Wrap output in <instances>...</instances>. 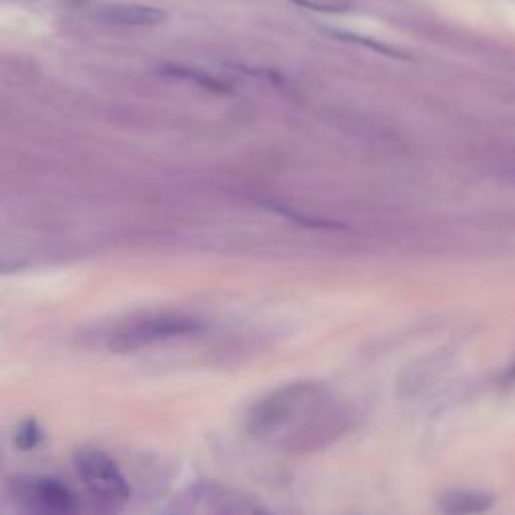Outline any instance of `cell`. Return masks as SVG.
<instances>
[{
	"mask_svg": "<svg viewBox=\"0 0 515 515\" xmlns=\"http://www.w3.org/2000/svg\"><path fill=\"white\" fill-rule=\"evenodd\" d=\"M324 391L315 383H293L266 394L252 407L246 429L256 439H274L276 435L286 437L290 425H300L294 443L300 435L302 417H308L323 409ZM293 443V447H294Z\"/></svg>",
	"mask_w": 515,
	"mask_h": 515,
	"instance_id": "1",
	"label": "cell"
},
{
	"mask_svg": "<svg viewBox=\"0 0 515 515\" xmlns=\"http://www.w3.org/2000/svg\"><path fill=\"white\" fill-rule=\"evenodd\" d=\"M74 473L87 494L105 510H121L129 502L131 489L113 457L97 447H81L73 455Z\"/></svg>",
	"mask_w": 515,
	"mask_h": 515,
	"instance_id": "2",
	"label": "cell"
},
{
	"mask_svg": "<svg viewBox=\"0 0 515 515\" xmlns=\"http://www.w3.org/2000/svg\"><path fill=\"white\" fill-rule=\"evenodd\" d=\"M199 331L201 323L198 318L183 315L152 316L125 326L111 342V348L119 350V353H127V350H137L160 345V342L191 337V334H198Z\"/></svg>",
	"mask_w": 515,
	"mask_h": 515,
	"instance_id": "3",
	"label": "cell"
},
{
	"mask_svg": "<svg viewBox=\"0 0 515 515\" xmlns=\"http://www.w3.org/2000/svg\"><path fill=\"white\" fill-rule=\"evenodd\" d=\"M17 495L28 510L41 513H71L77 507L73 491L51 477H33L19 481Z\"/></svg>",
	"mask_w": 515,
	"mask_h": 515,
	"instance_id": "4",
	"label": "cell"
},
{
	"mask_svg": "<svg viewBox=\"0 0 515 515\" xmlns=\"http://www.w3.org/2000/svg\"><path fill=\"white\" fill-rule=\"evenodd\" d=\"M87 17L105 27L149 28L168 20V12L160 6L139 3H107L87 9Z\"/></svg>",
	"mask_w": 515,
	"mask_h": 515,
	"instance_id": "5",
	"label": "cell"
},
{
	"mask_svg": "<svg viewBox=\"0 0 515 515\" xmlns=\"http://www.w3.org/2000/svg\"><path fill=\"white\" fill-rule=\"evenodd\" d=\"M494 505V497L483 491H449L439 502V510L445 513H481Z\"/></svg>",
	"mask_w": 515,
	"mask_h": 515,
	"instance_id": "6",
	"label": "cell"
},
{
	"mask_svg": "<svg viewBox=\"0 0 515 515\" xmlns=\"http://www.w3.org/2000/svg\"><path fill=\"white\" fill-rule=\"evenodd\" d=\"M326 33L332 35L334 39L355 43V44H361V47H364V49L377 51V53H380V55L393 57V59H409L405 53H401V51L389 47V44H383L377 39H369V36H363V35H356V33H347V31H326Z\"/></svg>",
	"mask_w": 515,
	"mask_h": 515,
	"instance_id": "7",
	"label": "cell"
},
{
	"mask_svg": "<svg viewBox=\"0 0 515 515\" xmlns=\"http://www.w3.org/2000/svg\"><path fill=\"white\" fill-rule=\"evenodd\" d=\"M41 441V429H39V425H36V421H27V423H22L20 425V429L17 433V445L20 447V449H35L36 445H39Z\"/></svg>",
	"mask_w": 515,
	"mask_h": 515,
	"instance_id": "8",
	"label": "cell"
},
{
	"mask_svg": "<svg viewBox=\"0 0 515 515\" xmlns=\"http://www.w3.org/2000/svg\"><path fill=\"white\" fill-rule=\"evenodd\" d=\"M290 3H294L298 6H306V9H312V11H323V12H345L347 11V6L324 4V3H316V0H290Z\"/></svg>",
	"mask_w": 515,
	"mask_h": 515,
	"instance_id": "9",
	"label": "cell"
},
{
	"mask_svg": "<svg viewBox=\"0 0 515 515\" xmlns=\"http://www.w3.org/2000/svg\"><path fill=\"white\" fill-rule=\"evenodd\" d=\"M20 3H33V4H55V3H63V0H20Z\"/></svg>",
	"mask_w": 515,
	"mask_h": 515,
	"instance_id": "10",
	"label": "cell"
},
{
	"mask_svg": "<svg viewBox=\"0 0 515 515\" xmlns=\"http://www.w3.org/2000/svg\"><path fill=\"white\" fill-rule=\"evenodd\" d=\"M507 380H515V363H513V367L510 369V372H507Z\"/></svg>",
	"mask_w": 515,
	"mask_h": 515,
	"instance_id": "11",
	"label": "cell"
}]
</instances>
